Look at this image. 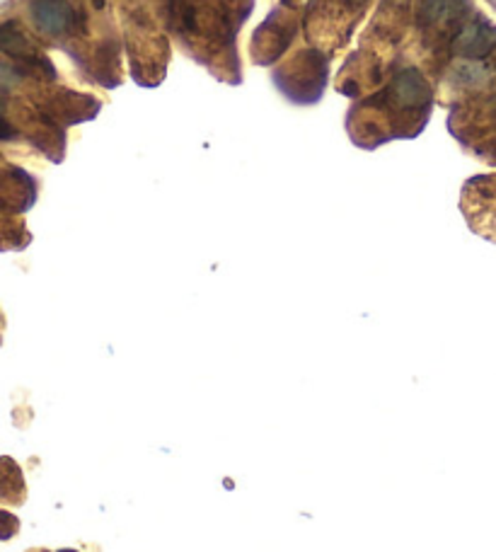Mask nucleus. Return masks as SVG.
Wrapping results in <instances>:
<instances>
[{
	"mask_svg": "<svg viewBox=\"0 0 496 552\" xmlns=\"http://www.w3.org/2000/svg\"><path fill=\"white\" fill-rule=\"evenodd\" d=\"M0 53L10 56L24 73L46 78V80L56 78V69H53L51 61L39 51V46L32 42L30 34L23 30V24L15 23V20L0 23Z\"/></svg>",
	"mask_w": 496,
	"mask_h": 552,
	"instance_id": "f257e3e1",
	"label": "nucleus"
},
{
	"mask_svg": "<svg viewBox=\"0 0 496 552\" xmlns=\"http://www.w3.org/2000/svg\"><path fill=\"white\" fill-rule=\"evenodd\" d=\"M463 211L477 233L496 240V177H477L467 182Z\"/></svg>",
	"mask_w": 496,
	"mask_h": 552,
	"instance_id": "f03ea898",
	"label": "nucleus"
},
{
	"mask_svg": "<svg viewBox=\"0 0 496 552\" xmlns=\"http://www.w3.org/2000/svg\"><path fill=\"white\" fill-rule=\"evenodd\" d=\"M37 199V187L20 167L0 170V206L8 211H27Z\"/></svg>",
	"mask_w": 496,
	"mask_h": 552,
	"instance_id": "7ed1b4c3",
	"label": "nucleus"
},
{
	"mask_svg": "<svg viewBox=\"0 0 496 552\" xmlns=\"http://www.w3.org/2000/svg\"><path fill=\"white\" fill-rule=\"evenodd\" d=\"M30 13L37 30L49 37H61L76 24V10L68 0H34Z\"/></svg>",
	"mask_w": 496,
	"mask_h": 552,
	"instance_id": "20e7f679",
	"label": "nucleus"
},
{
	"mask_svg": "<svg viewBox=\"0 0 496 552\" xmlns=\"http://www.w3.org/2000/svg\"><path fill=\"white\" fill-rule=\"evenodd\" d=\"M390 98L398 102L399 107L407 109H419V107L429 105L431 102V85L426 78L421 76L416 69H402L392 78Z\"/></svg>",
	"mask_w": 496,
	"mask_h": 552,
	"instance_id": "39448f33",
	"label": "nucleus"
},
{
	"mask_svg": "<svg viewBox=\"0 0 496 552\" xmlns=\"http://www.w3.org/2000/svg\"><path fill=\"white\" fill-rule=\"evenodd\" d=\"M496 46V27L487 23L484 17H477L467 23L460 34L455 37V53L465 59H484L494 51Z\"/></svg>",
	"mask_w": 496,
	"mask_h": 552,
	"instance_id": "423d86ee",
	"label": "nucleus"
},
{
	"mask_svg": "<svg viewBox=\"0 0 496 552\" xmlns=\"http://www.w3.org/2000/svg\"><path fill=\"white\" fill-rule=\"evenodd\" d=\"M46 109H49L53 121L59 119L66 121V124H73V121L92 119L98 114L99 105L98 99L80 95V92H56L46 102Z\"/></svg>",
	"mask_w": 496,
	"mask_h": 552,
	"instance_id": "0eeeda50",
	"label": "nucleus"
},
{
	"mask_svg": "<svg viewBox=\"0 0 496 552\" xmlns=\"http://www.w3.org/2000/svg\"><path fill=\"white\" fill-rule=\"evenodd\" d=\"M23 470L13 458H0V501L3 504H23L24 501Z\"/></svg>",
	"mask_w": 496,
	"mask_h": 552,
	"instance_id": "6e6552de",
	"label": "nucleus"
},
{
	"mask_svg": "<svg viewBox=\"0 0 496 552\" xmlns=\"http://www.w3.org/2000/svg\"><path fill=\"white\" fill-rule=\"evenodd\" d=\"M465 10V0H419L416 17L424 27L448 23Z\"/></svg>",
	"mask_w": 496,
	"mask_h": 552,
	"instance_id": "1a4fd4ad",
	"label": "nucleus"
},
{
	"mask_svg": "<svg viewBox=\"0 0 496 552\" xmlns=\"http://www.w3.org/2000/svg\"><path fill=\"white\" fill-rule=\"evenodd\" d=\"M20 530V521L15 514H8L0 509V540H10Z\"/></svg>",
	"mask_w": 496,
	"mask_h": 552,
	"instance_id": "9d476101",
	"label": "nucleus"
},
{
	"mask_svg": "<svg viewBox=\"0 0 496 552\" xmlns=\"http://www.w3.org/2000/svg\"><path fill=\"white\" fill-rule=\"evenodd\" d=\"M0 107H3V98H0ZM15 136H17L15 126H13L5 117H0V141H13Z\"/></svg>",
	"mask_w": 496,
	"mask_h": 552,
	"instance_id": "9b49d317",
	"label": "nucleus"
},
{
	"mask_svg": "<svg viewBox=\"0 0 496 552\" xmlns=\"http://www.w3.org/2000/svg\"><path fill=\"white\" fill-rule=\"evenodd\" d=\"M61 552H76V550H61Z\"/></svg>",
	"mask_w": 496,
	"mask_h": 552,
	"instance_id": "f8f14e48",
	"label": "nucleus"
}]
</instances>
